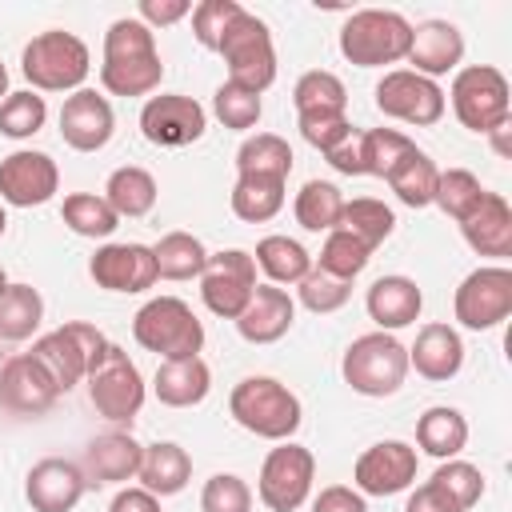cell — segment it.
I'll return each instance as SVG.
<instances>
[{
	"label": "cell",
	"mask_w": 512,
	"mask_h": 512,
	"mask_svg": "<svg viewBox=\"0 0 512 512\" xmlns=\"http://www.w3.org/2000/svg\"><path fill=\"white\" fill-rule=\"evenodd\" d=\"M228 412L232 420L260 436V440H292L304 424V404L300 396L280 384L276 376H244L232 392H228Z\"/></svg>",
	"instance_id": "1"
},
{
	"label": "cell",
	"mask_w": 512,
	"mask_h": 512,
	"mask_svg": "<svg viewBox=\"0 0 512 512\" xmlns=\"http://www.w3.org/2000/svg\"><path fill=\"white\" fill-rule=\"evenodd\" d=\"M88 68H92L88 44L64 28H48L32 36L20 52V72L32 84V92H76L88 80Z\"/></svg>",
	"instance_id": "2"
},
{
	"label": "cell",
	"mask_w": 512,
	"mask_h": 512,
	"mask_svg": "<svg viewBox=\"0 0 512 512\" xmlns=\"http://www.w3.org/2000/svg\"><path fill=\"white\" fill-rule=\"evenodd\" d=\"M132 336L144 352H156L160 360H188L204 348V324L180 296H152L132 316Z\"/></svg>",
	"instance_id": "3"
},
{
	"label": "cell",
	"mask_w": 512,
	"mask_h": 512,
	"mask_svg": "<svg viewBox=\"0 0 512 512\" xmlns=\"http://www.w3.org/2000/svg\"><path fill=\"white\" fill-rule=\"evenodd\" d=\"M412 24L392 8H360L340 24V56L356 68H384L408 56Z\"/></svg>",
	"instance_id": "4"
},
{
	"label": "cell",
	"mask_w": 512,
	"mask_h": 512,
	"mask_svg": "<svg viewBox=\"0 0 512 512\" xmlns=\"http://www.w3.org/2000/svg\"><path fill=\"white\" fill-rule=\"evenodd\" d=\"M340 372H344V384L360 396H372V400L396 396L408 376V348L392 332H364L348 344Z\"/></svg>",
	"instance_id": "5"
},
{
	"label": "cell",
	"mask_w": 512,
	"mask_h": 512,
	"mask_svg": "<svg viewBox=\"0 0 512 512\" xmlns=\"http://www.w3.org/2000/svg\"><path fill=\"white\" fill-rule=\"evenodd\" d=\"M84 380H88V400H92V408H96L104 420H112V424H132V420L140 416L148 388H144V376H140L136 360H132L120 344L108 340L104 352L92 360V368H88Z\"/></svg>",
	"instance_id": "6"
},
{
	"label": "cell",
	"mask_w": 512,
	"mask_h": 512,
	"mask_svg": "<svg viewBox=\"0 0 512 512\" xmlns=\"http://www.w3.org/2000/svg\"><path fill=\"white\" fill-rule=\"evenodd\" d=\"M228 64V84L248 88V92H264L276 80V48H272V32L260 16H252L248 8L228 24L220 48H216Z\"/></svg>",
	"instance_id": "7"
},
{
	"label": "cell",
	"mask_w": 512,
	"mask_h": 512,
	"mask_svg": "<svg viewBox=\"0 0 512 512\" xmlns=\"http://www.w3.org/2000/svg\"><path fill=\"white\" fill-rule=\"evenodd\" d=\"M452 100V112L456 120L468 128V132H480L488 136L492 128H500L508 120V80L500 68L492 64H468V68H456L452 76V88L448 96Z\"/></svg>",
	"instance_id": "8"
},
{
	"label": "cell",
	"mask_w": 512,
	"mask_h": 512,
	"mask_svg": "<svg viewBox=\"0 0 512 512\" xmlns=\"http://www.w3.org/2000/svg\"><path fill=\"white\" fill-rule=\"evenodd\" d=\"M104 344H108V340H104V332H100L96 324L68 320V324H60V328L36 336V340H32V356L44 364V372L56 380L60 392H72V388L88 376V368H92V360L104 352Z\"/></svg>",
	"instance_id": "9"
},
{
	"label": "cell",
	"mask_w": 512,
	"mask_h": 512,
	"mask_svg": "<svg viewBox=\"0 0 512 512\" xmlns=\"http://www.w3.org/2000/svg\"><path fill=\"white\" fill-rule=\"evenodd\" d=\"M312 480H316V456L304 444L280 440L260 464L256 496L268 512H296L312 496Z\"/></svg>",
	"instance_id": "10"
},
{
	"label": "cell",
	"mask_w": 512,
	"mask_h": 512,
	"mask_svg": "<svg viewBox=\"0 0 512 512\" xmlns=\"http://www.w3.org/2000/svg\"><path fill=\"white\" fill-rule=\"evenodd\" d=\"M452 312L472 332H488V328L504 324L512 316V268H504V264L472 268L452 296Z\"/></svg>",
	"instance_id": "11"
},
{
	"label": "cell",
	"mask_w": 512,
	"mask_h": 512,
	"mask_svg": "<svg viewBox=\"0 0 512 512\" xmlns=\"http://www.w3.org/2000/svg\"><path fill=\"white\" fill-rule=\"evenodd\" d=\"M376 108L400 124H412V128H432L448 100H444V88L412 68H392L384 72V80L376 84Z\"/></svg>",
	"instance_id": "12"
},
{
	"label": "cell",
	"mask_w": 512,
	"mask_h": 512,
	"mask_svg": "<svg viewBox=\"0 0 512 512\" xmlns=\"http://www.w3.org/2000/svg\"><path fill=\"white\" fill-rule=\"evenodd\" d=\"M256 292V260L244 248H224L216 256H208L204 272H200V296L208 304L212 316L236 320L244 312V304Z\"/></svg>",
	"instance_id": "13"
},
{
	"label": "cell",
	"mask_w": 512,
	"mask_h": 512,
	"mask_svg": "<svg viewBox=\"0 0 512 512\" xmlns=\"http://www.w3.org/2000/svg\"><path fill=\"white\" fill-rule=\"evenodd\" d=\"M208 128V112L200 100L184 96V92H160L148 96L140 108V132L148 144L156 148H184L196 144Z\"/></svg>",
	"instance_id": "14"
},
{
	"label": "cell",
	"mask_w": 512,
	"mask_h": 512,
	"mask_svg": "<svg viewBox=\"0 0 512 512\" xmlns=\"http://www.w3.org/2000/svg\"><path fill=\"white\" fill-rule=\"evenodd\" d=\"M420 468V456L412 444L404 440H380L372 448H364L352 464V480L360 496H396L404 488H412Z\"/></svg>",
	"instance_id": "15"
},
{
	"label": "cell",
	"mask_w": 512,
	"mask_h": 512,
	"mask_svg": "<svg viewBox=\"0 0 512 512\" xmlns=\"http://www.w3.org/2000/svg\"><path fill=\"white\" fill-rule=\"evenodd\" d=\"M56 188H60V168L48 152L16 148L12 156L0 160V204L40 208L56 196Z\"/></svg>",
	"instance_id": "16"
},
{
	"label": "cell",
	"mask_w": 512,
	"mask_h": 512,
	"mask_svg": "<svg viewBox=\"0 0 512 512\" xmlns=\"http://www.w3.org/2000/svg\"><path fill=\"white\" fill-rule=\"evenodd\" d=\"M60 388L32 352H16L0 368V408L12 416H40L56 404Z\"/></svg>",
	"instance_id": "17"
},
{
	"label": "cell",
	"mask_w": 512,
	"mask_h": 512,
	"mask_svg": "<svg viewBox=\"0 0 512 512\" xmlns=\"http://www.w3.org/2000/svg\"><path fill=\"white\" fill-rule=\"evenodd\" d=\"M88 276L104 292H148L156 276L152 244H100L96 256L88 260Z\"/></svg>",
	"instance_id": "18"
},
{
	"label": "cell",
	"mask_w": 512,
	"mask_h": 512,
	"mask_svg": "<svg viewBox=\"0 0 512 512\" xmlns=\"http://www.w3.org/2000/svg\"><path fill=\"white\" fill-rule=\"evenodd\" d=\"M84 488V468L64 456H44L24 476V500L32 504V512H72Z\"/></svg>",
	"instance_id": "19"
},
{
	"label": "cell",
	"mask_w": 512,
	"mask_h": 512,
	"mask_svg": "<svg viewBox=\"0 0 512 512\" xmlns=\"http://www.w3.org/2000/svg\"><path fill=\"white\" fill-rule=\"evenodd\" d=\"M116 132V116L108 96H100L96 88H76L72 96H64L60 108V136L68 148L76 152H100Z\"/></svg>",
	"instance_id": "20"
},
{
	"label": "cell",
	"mask_w": 512,
	"mask_h": 512,
	"mask_svg": "<svg viewBox=\"0 0 512 512\" xmlns=\"http://www.w3.org/2000/svg\"><path fill=\"white\" fill-rule=\"evenodd\" d=\"M412 72L436 80V76H448L460 68L464 60V36L452 20H424L412 28V40H408V56Z\"/></svg>",
	"instance_id": "21"
},
{
	"label": "cell",
	"mask_w": 512,
	"mask_h": 512,
	"mask_svg": "<svg viewBox=\"0 0 512 512\" xmlns=\"http://www.w3.org/2000/svg\"><path fill=\"white\" fill-rule=\"evenodd\" d=\"M296 320V300L288 296V288L276 284H256L252 300L244 304V312L236 316V332L248 344H276L280 336H288Z\"/></svg>",
	"instance_id": "22"
},
{
	"label": "cell",
	"mask_w": 512,
	"mask_h": 512,
	"mask_svg": "<svg viewBox=\"0 0 512 512\" xmlns=\"http://www.w3.org/2000/svg\"><path fill=\"white\" fill-rule=\"evenodd\" d=\"M460 236L476 256H512V208L500 192H484L480 204L460 220Z\"/></svg>",
	"instance_id": "23"
},
{
	"label": "cell",
	"mask_w": 512,
	"mask_h": 512,
	"mask_svg": "<svg viewBox=\"0 0 512 512\" xmlns=\"http://www.w3.org/2000/svg\"><path fill=\"white\" fill-rule=\"evenodd\" d=\"M364 308H368V320L376 324V332H396V328H408L416 324L420 308H424V292L412 276H380L372 280L368 296H364Z\"/></svg>",
	"instance_id": "24"
},
{
	"label": "cell",
	"mask_w": 512,
	"mask_h": 512,
	"mask_svg": "<svg viewBox=\"0 0 512 512\" xmlns=\"http://www.w3.org/2000/svg\"><path fill=\"white\" fill-rule=\"evenodd\" d=\"M408 368H416L432 384L452 380L464 368V340H460V332L452 324H440V320L424 324L416 332V344L408 348Z\"/></svg>",
	"instance_id": "25"
},
{
	"label": "cell",
	"mask_w": 512,
	"mask_h": 512,
	"mask_svg": "<svg viewBox=\"0 0 512 512\" xmlns=\"http://www.w3.org/2000/svg\"><path fill=\"white\" fill-rule=\"evenodd\" d=\"M140 456H144V444H136L128 432H104L96 440H88L84 448V480L88 484H124L140 472Z\"/></svg>",
	"instance_id": "26"
},
{
	"label": "cell",
	"mask_w": 512,
	"mask_h": 512,
	"mask_svg": "<svg viewBox=\"0 0 512 512\" xmlns=\"http://www.w3.org/2000/svg\"><path fill=\"white\" fill-rule=\"evenodd\" d=\"M152 392L164 408H196L212 392V368L200 356L160 360V368L152 376Z\"/></svg>",
	"instance_id": "27"
},
{
	"label": "cell",
	"mask_w": 512,
	"mask_h": 512,
	"mask_svg": "<svg viewBox=\"0 0 512 512\" xmlns=\"http://www.w3.org/2000/svg\"><path fill=\"white\" fill-rule=\"evenodd\" d=\"M136 480H140V488H148L152 496H176V492H184V484L192 480V456H188L180 444H172V440L144 444Z\"/></svg>",
	"instance_id": "28"
},
{
	"label": "cell",
	"mask_w": 512,
	"mask_h": 512,
	"mask_svg": "<svg viewBox=\"0 0 512 512\" xmlns=\"http://www.w3.org/2000/svg\"><path fill=\"white\" fill-rule=\"evenodd\" d=\"M468 444V420L460 408L448 404H432L420 420H416V448L436 456V460H452L460 456Z\"/></svg>",
	"instance_id": "29"
},
{
	"label": "cell",
	"mask_w": 512,
	"mask_h": 512,
	"mask_svg": "<svg viewBox=\"0 0 512 512\" xmlns=\"http://www.w3.org/2000/svg\"><path fill=\"white\" fill-rule=\"evenodd\" d=\"M156 196H160V188H156V176L148 172V168H140V164H124V168H116L112 176H108V184H104V200L112 204V212L124 220H136V216H148L152 208H156Z\"/></svg>",
	"instance_id": "30"
},
{
	"label": "cell",
	"mask_w": 512,
	"mask_h": 512,
	"mask_svg": "<svg viewBox=\"0 0 512 512\" xmlns=\"http://www.w3.org/2000/svg\"><path fill=\"white\" fill-rule=\"evenodd\" d=\"M152 260H156L160 280H200V272L208 264V248L192 232H164L152 244Z\"/></svg>",
	"instance_id": "31"
},
{
	"label": "cell",
	"mask_w": 512,
	"mask_h": 512,
	"mask_svg": "<svg viewBox=\"0 0 512 512\" xmlns=\"http://www.w3.org/2000/svg\"><path fill=\"white\" fill-rule=\"evenodd\" d=\"M252 260H256V268L268 276V284H276V288L300 284V280L308 276V268H312L308 248H304L300 240H292V236H264V240L256 244Z\"/></svg>",
	"instance_id": "32"
},
{
	"label": "cell",
	"mask_w": 512,
	"mask_h": 512,
	"mask_svg": "<svg viewBox=\"0 0 512 512\" xmlns=\"http://www.w3.org/2000/svg\"><path fill=\"white\" fill-rule=\"evenodd\" d=\"M164 80V60L156 56H132V60H104L100 84L108 96H152Z\"/></svg>",
	"instance_id": "33"
},
{
	"label": "cell",
	"mask_w": 512,
	"mask_h": 512,
	"mask_svg": "<svg viewBox=\"0 0 512 512\" xmlns=\"http://www.w3.org/2000/svg\"><path fill=\"white\" fill-rule=\"evenodd\" d=\"M284 184L276 176H236L228 204L244 224H264L284 208Z\"/></svg>",
	"instance_id": "34"
},
{
	"label": "cell",
	"mask_w": 512,
	"mask_h": 512,
	"mask_svg": "<svg viewBox=\"0 0 512 512\" xmlns=\"http://www.w3.org/2000/svg\"><path fill=\"white\" fill-rule=\"evenodd\" d=\"M292 172V148L276 132H256L236 148V176H276L288 180Z\"/></svg>",
	"instance_id": "35"
},
{
	"label": "cell",
	"mask_w": 512,
	"mask_h": 512,
	"mask_svg": "<svg viewBox=\"0 0 512 512\" xmlns=\"http://www.w3.org/2000/svg\"><path fill=\"white\" fill-rule=\"evenodd\" d=\"M344 232H352L368 252H376L392 232H396V216L384 200L376 196H356V200H344V212H340V224Z\"/></svg>",
	"instance_id": "36"
},
{
	"label": "cell",
	"mask_w": 512,
	"mask_h": 512,
	"mask_svg": "<svg viewBox=\"0 0 512 512\" xmlns=\"http://www.w3.org/2000/svg\"><path fill=\"white\" fill-rule=\"evenodd\" d=\"M296 224L308 232H332L344 212V192L332 180H308L292 200Z\"/></svg>",
	"instance_id": "37"
},
{
	"label": "cell",
	"mask_w": 512,
	"mask_h": 512,
	"mask_svg": "<svg viewBox=\"0 0 512 512\" xmlns=\"http://www.w3.org/2000/svg\"><path fill=\"white\" fill-rule=\"evenodd\" d=\"M44 320V300L32 284H8L0 292V340H28Z\"/></svg>",
	"instance_id": "38"
},
{
	"label": "cell",
	"mask_w": 512,
	"mask_h": 512,
	"mask_svg": "<svg viewBox=\"0 0 512 512\" xmlns=\"http://www.w3.org/2000/svg\"><path fill=\"white\" fill-rule=\"evenodd\" d=\"M436 176H440V168L432 164V156L416 148L412 156H404V160L388 172V188L396 192L400 204H408V208H428V204H432V192H436Z\"/></svg>",
	"instance_id": "39"
},
{
	"label": "cell",
	"mask_w": 512,
	"mask_h": 512,
	"mask_svg": "<svg viewBox=\"0 0 512 512\" xmlns=\"http://www.w3.org/2000/svg\"><path fill=\"white\" fill-rule=\"evenodd\" d=\"M64 224L76 232V236H88V240H108L116 228H120V216L112 212V204L96 192H68L64 196V208H60Z\"/></svg>",
	"instance_id": "40"
},
{
	"label": "cell",
	"mask_w": 512,
	"mask_h": 512,
	"mask_svg": "<svg viewBox=\"0 0 512 512\" xmlns=\"http://www.w3.org/2000/svg\"><path fill=\"white\" fill-rule=\"evenodd\" d=\"M292 104H296V116H316V112H344L348 108V88L336 72L328 68H312L296 80L292 88Z\"/></svg>",
	"instance_id": "41"
},
{
	"label": "cell",
	"mask_w": 512,
	"mask_h": 512,
	"mask_svg": "<svg viewBox=\"0 0 512 512\" xmlns=\"http://www.w3.org/2000/svg\"><path fill=\"white\" fill-rule=\"evenodd\" d=\"M412 152H416V144L404 132H396V128H368V132H360V168H364V176L388 180V172L404 156H412Z\"/></svg>",
	"instance_id": "42"
},
{
	"label": "cell",
	"mask_w": 512,
	"mask_h": 512,
	"mask_svg": "<svg viewBox=\"0 0 512 512\" xmlns=\"http://www.w3.org/2000/svg\"><path fill=\"white\" fill-rule=\"evenodd\" d=\"M368 260H372V252H368L352 232L332 228V232L324 236V248H320V256H316V268L328 272V276H336V280H348V284H352V280L368 268Z\"/></svg>",
	"instance_id": "43"
},
{
	"label": "cell",
	"mask_w": 512,
	"mask_h": 512,
	"mask_svg": "<svg viewBox=\"0 0 512 512\" xmlns=\"http://www.w3.org/2000/svg\"><path fill=\"white\" fill-rule=\"evenodd\" d=\"M488 188L468 172V168H448V172H440L436 176V192H432V204L444 212V216H452L456 224L480 204V196H484Z\"/></svg>",
	"instance_id": "44"
},
{
	"label": "cell",
	"mask_w": 512,
	"mask_h": 512,
	"mask_svg": "<svg viewBox=\"0 0 512 512\" xmlns=\"http://www.w3.org/2000/svg\"><path fill=\"white\" fill-rule=\"evenodd\" d=\"M44 120H48V104H44V96L32 92V88L8 92V96L0 100V132H4L8 140H28V136H36V132L44 128Z\"/></svg>",
	"instance_id": "45"
},
{
	"label": "cell",
	"mask_w": 512,
	"mask_h": 512,
	"mask_svg": "<svg viewBox=\"0 0 512 512\" xmlns=\"http://www.w3.org/2000/svg\"><path fill=\"white\" fill-rule=\"evenodd\" d=\"M132 56H156V32L136 16H120L104 32V60H132Z\"/></svg>",
	"instance_id": "46"
},
{
	"label": "cell",
	"mask_w": 512,
	"mask_h": 512,
	"mask_svg": "<svg viewBox=\"0 0 512 512\" xmlns=\"http://www.w3.org/2000/svg\"><path fill=\"white\" fill-rule=\"evenodd\" d=\"M432 484H436V488H444V492L456 500V508H460V512H468V508H472V504H480V496H484V472H480L476 464L460 460V456L440 460V468L432 472Z\"/></svg>",
	"instance_id": "47"
},
{
	"label": "cell",
	"mask_w": 512,
	"mask_h": 512,
	"mask_svg": "<svg viewBox=\"0 0 512 512\" xmlns=\"http://www.w3.org/2000/svg\"><path fill=\"white\" fill-rule=\"evenodd\" d=\"M212 112H216V120L224 124V128H232V132H248V128H256L260 124V112H264V104H260V96L256 92H248V88H236V84H220L216 88V96H212Z\"/></svg>",
	"instance_id": "48"
},
{
	"label": "cell",
	"mask_w": 512,
	"mask_h": 512,
	"mask_svg": "<svg viewBox=\"0 0 512 512\" xmlns=\"http://www.w3.org/2000/svg\"><path fill=\"white\" fill-rule=\"evenodd\" d=\"M296 292H300V304H304L308 312L328 316V312H340V308L348 304L352 284H348V280H336V276H328V272H320V268L312 264L308 276L296 284Z\"/></svg>",
	"instance_id": "49"
},
{
	"label": "cell",
	"mask_w": 512,
	"mask_h": 512,
	"mask_svg": "<svg viewBox=\"0 0 512 512\" xmlns=\"http://www.w3.org/2000/svg\"><path fill=\"white\" fill-rule=\"evenodd\" d=\"M244 8L236 4V0H200L188 16H192V36H196V44L200 48H208V52H216L220 48V40H224V32H228V24L240 16Z\"/></svg>",
	"instance_id": "50"
},
{
	"label": "cell",
	"mask_w": 512,
	"mask_h": 512,
	"mask_svg": "<svg viewBox=\"0 0 512 512\" xmlns=\"http://www.w3.org/2000/svg\"><path fill=\"white\" fill-rule=\"evenodd\" d=\"M200 512H252V488L236 472H216L200 488Z\"/></svg>",
	"instance_id": "51"
},
{
	"label": "cell",
	"mask_w": 512,
	"mask_h": 512,
	"mask_svg": "<svg viewBox=\"0 0 512 512\" xmlns=\"http://www.w3.org/2000/svg\"><path fill=\"white\" fill-rule=\"evenodd\" d=\"M348 132H352V124H348V116H344V112H316V116H300V136H304L312 148H320V152H332Z\"/></svg>",
	"instance_id": "52"
},
{
	"label": "cell",
	"mask_w": 512,
	"mask_h": 512,
	"mask_svg": "<svg viewBox=\"0 0 512 512\" xmlns=\"http://www.w3.org/2000/svg\"><path fill=\"white\" fill-rule=\"evenodd\" d=\"M312 512H368V500L348 484H328L312 500Z\"/></svg>",
	"instance_id": "53"
},
{
	"label": "cell",
	"mask_w": 512,
	"mask_h": 512,
	"mask_svg": "<svg viewBox=\"0 0 512 512\" xmlns=\"http://www.w3.org/2000/svg\"><path fill=\"white\" fill-rule=\"evenodd\" d=\"M188 12H192L188 0H140V16L136 20H144L148 28H168V24L184 20Z\"/></svg>",
	"instance_id": "54"
},
{
	"label": "cell",
	"mask_w": 512,
	"mask_h": 512,
	"mask_svg": "<svg viewBox=\"0 0 512 512\" xmlns=\"http://www.w3.org/2000/svg\"><path fill=\"white\" fill-rule=\"evenodd\" d=\"M328 156V164L340 172V176H364V168H360V128H352L332 152H324Z\"/></svg>",
	"instance_id": "55"
},
{
	"label": "cell",
	"mask_w": 512,
	"mask_h": 512,
	"mask_svg": "<svg viewBox=\"0 0 512 512\" xmlns=\"http://www.w3.org/2000/svg\"><path fill=\"white\" fill-rule=\"evenodd\" d=\"M404 512H460V508H456V500H452L444 488H436V484L428 480V484H420V488L408 496Z\"/></svg>",
	"instance_id": "56"
},
{
	"label": "cell",
	"mask_w": 512,
	"mask_h": 512,
	"mask_svg": "<svg viewBox=\"0 0 512 512\" xmlns=\"http://www.w3.org/2000/svg\"><path fill=\"white\" fill-rule=\"evenodd\" d=\"M108 512H160V496H152L148 488H120Z\"/></svg>",
	"instance_id": "57"
},
{
	"label": "cell",
	"mask_w": 512,
	"mask_h": 512,
	"mask_svg": "<svg viewBox=\"0 0 512 512\" xmlns=\"http://www.w3.org/2000/svg\"><path fill=\"white\" fill-rule=\"evenodd\" d=\"M508 132H512V120H504L500 128H492V132H488V136H492L496 156H512V148H508Z\"/></svg>",
	"instance_id": "58"
},
{
	"label": "cell",
	"mask_w": 512,
	"mask_h": 512,
	"mask_svg": "<svg viewBox=\"0 0 512 512\" xmlns=\"http://www.w3.org/2000/svg\"><path fill=\"white\" fill-rule=\"evenodd\" d=\"M4 96H8V68L0 64V100H4Z\"/></svg>",
	"instance_id": "59"
},
{
	"label": "cell",
	"mask_w": 512,
	"mask_h": 512,
	"mask_svg": "<svg viewBox=\"0 0 512 512\" xmlns=\"http://www.w3.org/2000/svg\"><path fill=\"white\" fill-rule=\"evenodd\" d=\"M4 228H8V212H4V204H0V236H4Z\"/></svg>",
	"instance_id": "60"
},
{
	"label": "cell",
	"mask_w": 512,
	"mask_h": 512,
	"mask_svg": "<svg viewBox=\"0 0 512 512\" xmlns=\"http://www.w3.org/2000/svg\"><path fill=\"white\" fill-rule=\"evenodd\" d=\"M4 288H8V272L0 268V292H4Z\"/></svg>",
	"instance_id": "61"
}]
</instances>
